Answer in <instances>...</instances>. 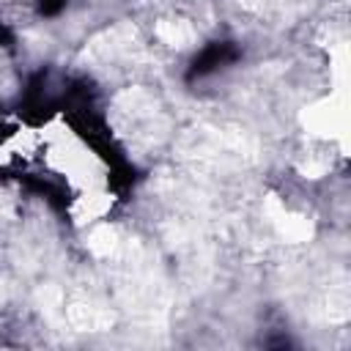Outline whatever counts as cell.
<instances>
[{"mask_svg": "<svg viewBox=\"0 0 351 351\" xmlns=\"http://www.w3.org/2000/svg\"><path fill=\"white\" fill-rule=\"evenodd\" d=\"M112 121L132 145H156L167 134V112L145 88L123 90L112 104Z\"/></svg>", "mask_w": 351, "mask_h": 351, "instance_id": "3957f363", "label": "cell"}, {"mask_svg": "<svg viewBox=\"0 0 351 351\" xmlns=\"http://www.w3.org/2000/svg\"><path fill=\"white\" fill-rule=\"evenodd\" d=\"M178 154L200 167L241 170L258 159V143L252 134L230 123H197L181 134Z\"/></svg>", "mask_w": 351, "mask_h": 351, "instance_id": "7a4b0ae2", "label": "cell"}, {"mask_svg": "<svg viewBox=\"0 0 351 351\" xmlns=\"http://www.w3.org/2000/svg\"><path fill=\"white\" fill-rule=\"evenodd\" d=\"M244 8H250V11H271V8H277L282 0H239Z\"/></svg>", "mask_w": 351, "mask_h": 351, "instance_id": "ba28073f", "label": "cell"}, {"mask_svg": "<svg viewBox=\"0 0 351 351\" xmlns=\"http://www.w3.org/2000/svg\"><path fill=\"white\" fill-rule=\"evenodd\" d=\"M101 261L112 263L121 302L137 321H145V324L165 321L167 307H170L167 288H165L162 277L156 274L145 247L137 239H132L121 230L115 247Z\"/></svg>", "mask_w": 351, "mask_h": 351, "instance_id": "6da1fadb", "label": "cell"}, {"mask_svg": "<svg viewBox=\"0 0 351 351\" xmlns=\"http://www.w3.org/2000/svg\"><path fill=\"white\" fill-rule=\"evenodd\" d=\"M140 52H143V44H140L137 27L129 22H121L93 36L82 49V60L93 66H107V63L134 60Z\"/></svg>", "mask_w": 351, "mask_h": 351, "instance_id": "277c9868", "label": "cell"}, {"mask_svg": "<svg viewBox=\"0 0 351 351\" xmlns=\"http://www.w3.org/2000/svg\"><path fill=\"white\" fill-rule=\"evenodd\" d=\"M302 123H304L307 132H313L318 137H343V132H346V101H343V96L318 99L315 104L304 107Z\"/></svg>", "mask_w": 351, "mask_h": 351, "instance_id": "5b68a950", "label": "cell"}, {"mask_svg": "<svg viewBox=\"0 0 351 351\" xmlns=\"http://www.w3.org/2000/svg\"><path fill=\"white\" fill-rule=\"evenodd\" d=\"M263 208H266V217H269L274 233H277L282 241L302 244V241H310V239H313V222H310L304 214L288 211L277 197H269Z\"/></svg>", "mask_w": 351, "mask_h": 351, "instance_id": "8992f818", "label": "cell"}, {"mask_svg": "<svg viewBox=\"0 0 351 351\" xmlns=\"http://www.w3.org/2000/svg\"><path fill=\"white\" fill-rule=\"evenodd\" d=\"M156 38L167 47H176V49H186L195 44L197 38V30L192 27V22L186 19H178V16H167V19H159L156 27H154Z\"/></svg>", "mask_w": 351, "mask_h": 351, "instance_id": "52a82bcc", "label": "cell"}]
</instances>
